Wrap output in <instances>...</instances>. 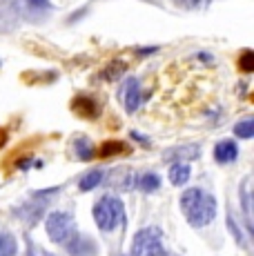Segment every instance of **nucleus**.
<instances>
[{
    "label": "nucleus",
    "mask_w": 254,
    "mask_h": 256,
    "mask_svg": "<svg viewBox=\"0 0 254 256\" xmlns=\"http://www.w3.org/2000/svg\"><path fill=\"white\" fill-rule=\"evenodd\" d=\"M180 210L192 228H205L216 216V200L212 194L198 187H190L180 196Z\"/></svg>",
    "instance_id": "f257e3e1"
},
{
    "label": "nucleus",
    "mask_w": 254,
    "mask_h": 256,
    "mask_svg": "<svg viewBox=\"0 0 254 256\" xmlns=\"http://www.w3.org/2000/svg\"><path fill=\"white\" fill-rule=\"evenodd\" d=\"M125 218V205L118 196H102L98 203L94 205V220L100 232H112L116 225L123 223Z\"/></svg>",
    "instance_id": "f03ea898"
},
{
    "label": "nucleus",
    "mask_w": 254,
    "mask_h": 256,
    "mask_svg": "<svg viewBox=\"0 0 254 256\" xmlns=\"http://www.w3.org/2000/svg\"><path fill=\"white\" fill-rule=\"evenodd\" d=\"M132 254L134 256H165L160 232L156 228H148L136 232L132 240Z\"/></svg>",
    "instance_id": "7ed1b4c3"
},
{
    "label": "nucleus",
    "mask_w": 254,
    "mask_h": 256,
    "mask_svg": "<svg viewBox=\"0 0 254 256\" xmlns=\"http://www.w3.org/2000/svg\"><path fill=\"white\" fill-rule=\"evenodd\" d=\"M45 230L54 243H70L74 238V218L67 212H54V214L47 216Z\"/></svg>",
    "instance_id": "20e7f679"
},
{
    "label": "nucleus",
    "mask_w": 254,
    "mask_h": 256,
    "mask_svg": "<svg viewBox=\"0 0 254 256\" xmlns=\"http://www.w3.org/2000/svg\"><path fill=\"white\" fill-rule=\"evenodd\" d=\"M120 98H123L125 112H130V114H134V112L138 110L140 105H143L145 94H143V87H140L138 78H134V76L127 78L125 85H123V90H120Z\"/></svg>",
    "instance_id": "39448f33"
},
{
    "label": "nucleus",
    "mask_w": 254,
    "mask_h": 256,
    "mask_svg": "<svg viewBox=\"0 0 254 256\" xmlns=\"http://www.w3.org/2000/svg\"><path fill=\"white\" fill-rule=\"evenodd\" d=\"M20 20V7L16 0H0V32H12Z\"/></svg>",
    "instance_id": "423d86ee"
},
{
    "label": "nucleus",
    "mask_w": 254,
    "mask_h": 256,
    "mask_svg": "<svg viewBox=\"0 0 254 256\" xmlns=\"http://www.w3.org/2000/svg\"><path fill=\"white\" fill-rule=\"evenodd\" d=\"M238 156V145L234 140H221L216 142V147H214V160L221 165H228V163H234Z\"/></svg>",
    "instance_id": "0eeeda50"
},
{
    "label": "nucleus",
    "mask_w": 254,
    "mask_h": 256,
    "mask_svg": "<svg viewBox=\"0 0 254 256\" xmlns=\"http://www.w3.org/2000/svg\"><path fill=\"white\" fill-rule=\"evenodd\" d=\"M201 156V147L198 145H180V147H172V150L165 152V160H194Z\"/></svg>",
    "instance_id": "6e6552de"
},
{
    "label": "nucleus",
    "mask_w": 254,
    "mask_h": 256,
    "mask_svg": "<svg viewBox=\"0 0 254 256\" xmlns=\"http://www.w3.org/2000/svg\"><path fill=\"white\" fill-rule=\"evenodd\" d=\"M74 112L78 116H85V118H94L98 114V105H96V100H92V98H76L74 100Z\"/></svg>",
    "instance_id": "1a4fd4ad"
},
{
    "label": "nucleus",
    "mask_w": 254,
    "mask_h": 256,
    "mask_svg": "<svg viewBox=\"0 0 254 256\" xmlns=\"http://www.w3.org/2000/svg\"><path fill=\"white\" fill-rule=\"evenodd\" d=\"M168 178H170V183H172V185L183 187V185L190 180V165H185V163H176V165H172V167H170Z\"/></svg>",
    "instance_id": "9d476101"
},
{
    "label": "nucleus",
    "mask_w": 254,
    "mask_h": 256,
    "mask_svg": "<svg viewBox=\"0 0 254 256\" xmlns=\"http://www.w3.org/2000/svg\"><path fill=\"white\" fill-rule=\"evenodd\" d=\"M102 178H105V174H102V170L87 172V174L80 178V183H78V187H80V192H92V190H94V187H98V185L102 183Z\"/></svg>",
    "instance_id": "9b49d317"
},
{
    "label": "nucleus",
    "mask_w": 254,
    "mask_h": 256,
    "mask_svg": "<svg viewBox=\"0 0 254 256\" xmlns=\"http://www.w3.org/2000/svg\"><path fill=\"white\" fill-rule=\"evenodd\" d=\"M74 152L76 156L80 160H90L94 158V147H92V142L85 138V136H78V138L74 140Z\"/></svg>",
    "instance_id": "f8f14e48"
},
{
    "label": "nucleus",
    "mask_w": 254,
    "mask_h": 256,
    "mask_svg": "<svg viewBox=\"0 0 254 256\" xmlns=\"http://www.w3.org/2000/svg\"><path fill=\"white\" fill-rule=\"evenodd\" d=\"M136 185H138L143 192H156L160 187V178L154 174V172H145V174L136 180Z\"/></svg>",
    "instance_id": "ddd939ff"
},
{
    "label": "nucleus",
    "mask_w": 254,
    "mask_h": 256,
    "mask_svg": "<svg viewBox=\"0 0 254 256\" xmlns=\"http://www.w3.org/2000/svg\"><path fill=\"white\" fill-rule=\"evenodd\" d=\"M234 134H236V138L250 140L254 136V120H252V118H243L241 122H236V125H234Z\"/></svg>",
    "instance_id": "4468645a"
},
{
    "label": "nucleus",
    "mask_w": 254,
    "mask_h": 256,
    "mask_svg": "<svg viewBox=\"0 0 254 256\" xmlns=\"http://www.w3.org/2000/svg\"><path fill=\"white\" fill-rule=\"evenodd\" d=\"M18 252V243L12 234H0V256H16Z\"/></svg>",
    "instance_id": "2eb2a0df"
},
{
    "label": "nucleus",
    "mask_w": 254,
    "mask_h": 256,
    "mask_svg": "<svg viewBox=\"0 0 254 256\" xmlns=\"http://www.w3.org/2000/svg\"><path fill=\"white\" fill-rule=\"evenodd\" d=\"M241 200H243V214H246V223H248V230L252 232V208H250V180L243 183V190H241Z\"/></svg>",
    "instance_id": "dca6fc26"
},
{
    "label": "nucleus",
    "mask_w": 254,
    "mask_h": 256,
    "mask_svg": "<svg viewBox=\"0 0 254 256\" xmlns=\"http://www.w3.org/2000/svg\"><path fill=\"white\" fill-rule=\"evenodd\" d=\"M127 145L120 140H112V142H105V145L98 150V156L100 158H107V156H114V154H120V152H125Z\"/></svg>",
    "instance_id": "f3484780"
},
{
    "label": "nucleus",
    "mask_w": 254,
    "mask_h": 256,
    "mask_svg": "<svg viewBox=\"0 0 254 256\" xmlns=\"http://www.w3.org/2000/svg\"><path fill=\"white\" fill-rule=\"evenodd\" d=\"M22 2L32 12H47L50 9V0H22Z\"/></svg>",
    "instance_id": "a211bd4d"
},
{
    "label": "nucleus",
    "mask_w": 254,
    "mask_h": 256,
    "mask_svg": "<svg viewBox=\"0 0 254 256\" xmlns=\"http://www.w3.org/2000/svg\"><path fill=\"white\" fill-rule=\"evenodd\" d=\"M238 65H241V70L243 72H252L254 70V54L248 49V52H243V56H241V60H238Z\"/></svg>",
    "instance_id": "6ab92c4d"
},
{
    "label": "nucleus",
    "mask_w": 254,
    "mask_h": 256,
    "mask_svg": "<svg viewBox=\"0 0 254 256\" xmlns=\"http://www.w3.org/2000/svg\"><path fill=\"white\" fill-rule=\"evenodd\" d=\"M27 256H54L50 252H45V250H40L38 245H34V243H29V250H27Z\"/></svg>",
    "instance_id": "aec40b11"
},
{
    "label": "nucleus",
    "mask_w": 254,
    "mask_h": 256,
    "mask_svg": "<svg viewBox=\"0 0 254 256\" xmlns=\"http://www.w3.org/2000/svg\"><path fill=\"white\" fill-rule=\"evenodd\" d=\"M183 7H201V4H205L208 0H178Z\"/></svg>",
    "instance_id": "412c9836"
}]
</instances>
